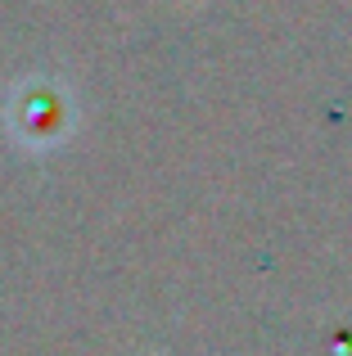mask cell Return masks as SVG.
<instances>
[{"instance_id":"1","label":"cell","mask_w":352,"mask_h":356,"mask_svg":"<svg viewBox=\"0 0 352 356\" xmlns=\"http://www.w3.org/2000/svg\"><path fill=\"white\" fill-rule=\"evenodd\" d=\"M63 99L59 95H50V90H41V86H27L23 95L14 99V108H9V127H14V136L23 140V145H32V149H45V145H54V140H63Z\"/></svg>"}]
</instances>
